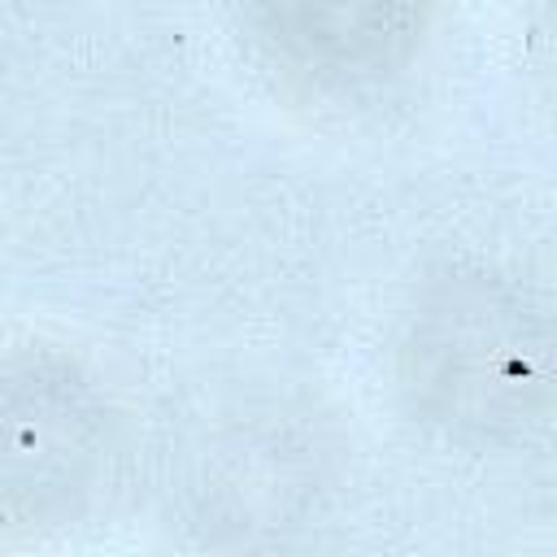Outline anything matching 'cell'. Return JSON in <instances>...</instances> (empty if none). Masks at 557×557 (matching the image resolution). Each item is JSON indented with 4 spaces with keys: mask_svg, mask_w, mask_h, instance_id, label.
I'll return each instance as SVG.
<instances>
[{
    "mask_svg": "<svg viewBox=\"0 0 557 557\" xmlns=\"http://www.w3.org/2000/svg\"><path fill=\"white\" fill-rule=\"evenodd\" d=\"M400 387L431 426L470 444L518 440L548 405L540 313L496 274L431 278L400 331Z\"/></svg>",
    "mask_w": 557,
    "mask_h": 557,
    "instance_id": "1",
    "label": "cell"
},
{
    "mask_svg": "<svg viewBox=\"0 0 557 557\" xmlns=\"http://www.w3.org/2000/svg\"><path fill=\"white\" fill-rule=\"evenodd\" d=\"M109 457V405L57 348L0 357V535L57 527L83 509Z\"/></svg>",
    "mask_w": 557,
    "mask_h": 557,
    "instance_id": "2",
    "label": "cell"
},
{
    "mask_svg": "<svg viewBox=\"0 0 557 557\" xmlns=\"http://www.w3.org/2000/svg\"><path fill=\"white\" fill-rule=\"evenodd\" d=\"M257 39L300 74L318 83L379 78L396 70L426 26L422 9L400 4H348V9H252Z\"/></svg>",
    "mask_w": 557,
    "mask_h": 557,
    "instance_id": "3",
    "label": "cell"
}]
</instances>
